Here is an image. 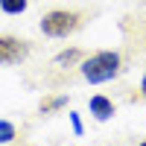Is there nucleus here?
<instances>
[{
    "mask_svg": "<svg viewBox=\"0 0 146 146\" xmlns=\"http://www.w3.org/2000/svg\"><path fill=\"white\" fill-rule=\"evenodd\" d=\"M140 96L146 100V73H143V79H140Z\"/></svg>",
    "mask_w": 146,
    "mask_h": 146,
    "instance_id": "10",
    "label": "nucleus"
},
{
    "mask_svg": "<svg viewBox=\"0 0 146 146\" xmlns=\"http://www.w3.org/2000/svg\"><path fill=\"white\" fill-rule=\"evenodd\" d=\"M41 114H53L58 108H67V94H58V96H44L41 100Z\"/></svg>",
    "mask_w": 146,
    "mask_h": 146,
    "instance_id": "5",
    "label": "nucleus"
},
{
    "mask_svg": "<svg viewBox=\"0 0 146 146\" xmlns=\"http://www.w3.org/2000/svg\"><path fill=\"white\" fill-rule=\"evenodd\" d=\"M82 23L79 12H67V9H53L41 18V32L47 38H67L70 32H76Z\"/></svg>",
    "mask_w": 146,
    "mask_h": 146,
    "instance_id": "2",
    "label": "nucleus"
},
{
    "mask_svg": "<svg viewBox=\"0 0 146 146\" xmlns=\"http://www.w3.org/2000/svg\"><path fill=\"white\" fill-rule=\"evenodd\" d=\"M15 137H18L15 123H9V120H0V143H12Z\"/></svg>",
    "mask_w": 146,
    "mask_h": 146,
    "instance_id": "8",
    "label": "nucleus"
},
{
    "mask_svg": "<svg viewBox=\"0 0 146 146\" xmlns=\"http://www.w3.org/2000/svg\"><path fill=\"white\" fill-rule=\"evenodd\" d=\"M82 58H85V53L79 50V47H70V50H62V53H58L56 56V64H76V62H82Z\"/></svg>",
    "mask_w": 146,
    "mask_h": 146,
    "instance_id": "6",
    "label": "nucleus"
},
{
    "mask_svg": "<svg viewBox=\"0 0 146 146\" xmlns=\"http://www.w3.org/2000/svg\"><path fill=\"white\" fill-rule=\"evenodd\" d=\"M140 146H146V140H140Z\"/></svg>",
    "mask_w": 146,
    "mask_h": 146,
    "instance_id": "11",
    "label": "nucleus"
},
{
    "mask_svg": "<svg viewBox=\"0 0 146 146\" xmlns=\"http://www.w3.org/2000/svg\"><path fill=\"white\" fill-rule=\"evenodd\" d=\"M79 73L85 82L91 85H102V82H111L117 73H120V53L114 50H100L88 58H82L79 64Z\"/></svg>",
    "mask_w": 146,
    "mask_h": 146,
    "instance_id": "1",
    "label": "nucleus"
},
{
    "mask_svg": "<svg viewBox=\"0 0 146 146\" xmlns=\"http://www.w3.org/2000/svg\"><path fill=\"white\" fill-rule=\"evenodd\" d=\"M88 108H91V114H94V120H100V123H105V120H111L114 117V102L108 100V96H102V94H94L91 100H88Z\"/></svg>",
    "mask_w": 146,
    "mask_h": 146,
    "instance_id": "4",
    "label": "nucleus"
},
{
    "mask_svg": "<svg viewBox=\"0 0 146 146\" xmlns=\"http://www.w3.org/2000/svg\"><path fill=\"white\" fill-rule=\"evenodd\" d=\"M29 56V41L15 35H0V64H21Z\"/></svg>",
    "mask_w": 146,
    "mask_h": 146,
    "instance_id": "3",
    "label": "nucleus"
},
{
    "mask_svg": "<svg viewBox=\"0 0 146 146\" xmlns=\"http://www.w3.org/2000/svg\"><path fill=\"white\" fill-rule=\"evenodd\" d=\"M29 0H0V9L6 12V15H21V12H27Z\"/></svg>",
    "mask_w": 146,
    "mask_h": 146,
    "instance_id": "7",
    "label": "nucleus"
},
{
    "mask_svg": "<svg viewBox=\"0 0 146 146\" xmlns=\"http://www.w3.org/2000/svg\"><path fill=\"white\" fill-rule=\"evenodd\" d=\"M67 117H70V126H73V131H76V135H82L85 129H82V120H79V114H76V111H70Z\"/></svg>",
    "mask_w": 146,
    "mask_h": 146,
    "instance_id": "9",
    "label": "nucleus"
}]
</instances>
